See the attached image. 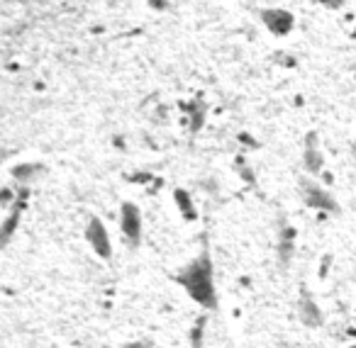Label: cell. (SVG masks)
I'll return each instance as SVG.
<instances>
[{
    "mask_svg": "<svg viewBox=\"0 0 356 348\" xmlns=\"http://www.w3.org/2000/svg\"><path fill=\"white\" fill-rule=\"evenodd\" d=\"M205 326H208V314H200V317L193 322V329H191V333H188L191 348H203V341H205Z\"/></svg>",
    "mask_w": 356,
    "mask_h": 348,
    "instance_id": "11",
    "label": "cell"
},
{
    "mask_svg": "<svg viewBox=\"0 0 356 348\" xmlns=\"http://www.w3.org/2000/svg\"><path fill=\"white\" fill-rule=\"evenodd\" d=\"M184 110H186V117L191 119V132L195 134L205 122V103L203 100H193V103H186Z\"/></svg>",
    "mask_w": 356,
    "mask_h": 348,
    "instance_id": "10",
    "label": "cell"
},
{
    "mask_svg": "<svg viewBox=\"0 0 356 348\" xmlns=\"http://www.w3.org/2000/svg\"><path fill=\"white\" fill-rule=\"evenodd\" d=\"M298 319H300V324L307 329H320L322 324H325L322 307L315 302V297H312V292L305 285L300 288V297H298Z\"/></svg>",
    "mask_w": 356,
    "mask_h": 348,
    "instance_id": "6",
    "label": "cell"
},
{
    "mask_svg": "<svg viewBox=\"0 0 356 348\" xmlns=\"http://www.w3.org/2000/svg\"><path fill=\"white\" fill-rule=\"evenodd\" d=\"M296 246H298V234L291 224L283 222L278 226V241H276V260H278V268L288 270L293 263V256H296Z\"/></svg>",
    "mask_w": 356,
    "mask_h": 348,
    "instance_id": "7",
    "label": "cell"
},
{
    "mask_svg": "<svg viewBox=\"0 0 356 348\" xmlns=\"http://www.w3.org/2000/svg\"><path fill=\"white\" fill-rule=\"evenodd\" d=\"M173 202H176V210L181 212L186 222H195L198 219V210H195V202H193V195L184 188H176L173 190Z\"/></svg>",
    "mask_w": 356,
    "mask_h": 348,
    "instance_id": "9",
    "label": "cell"
},
{
    "mask_svg": "<svg viewBox=\"0 0 356 348\" xmlns=\"http://www.w3.org/2000/svg\"><path fill=\"white\" fill-rule=\"evenodd\" d=\"M298 190H300L302 202H305L310 210L320 212V215H339L341 207H339V202H337V197L332 195V192L327 190L320 181H315L312 176L300 178Z\"/></svg>",
    "mask_w": 356,
    "mask_h": 348,
    "instance_id": "2",
    "label": "cell"
},
{
    "mask_svg": "<svg viewBox=\"0 0 356 348\" xmlns=\"http://www.w3.org/2000/svg\"><path fill=\"white\" fill-rule=\"evenodd\" d=\"M122 348H156L154 346L149 338H137V341H129V343H124Z\"/></svg>",
    "mask_w": 356,
    "mask_h": 348,
    "instance_id": "12",
    "label": "cell"
},
{
    "mask_svg": "<svg viewBox=\"0 0 356 348\" xmlns=\"http://www.w3.org/2000/svg\"><path fill=\"white\" fill-rule=\"evenodd\" d=\"M346 348H356V343H351V346H346Z\"/></svg>",
    "mask_w": 356,
    "mask_h": 348,
    "instance_id": "15",
    "label": "cell"
},
{
    "mask_svg": "<svg viewBox=\"0 0 356 348\" xmlns=\"http://www.w3.org/2000/svg\"><path fill=\"white\" fill-rule=\"evenodd\" d=\"M120 231H122V241L129 249H139L144 239V217L134 202H122L120 205Z\"/></svg>",
    "mask_w": 356,
    "mask_h": 348,
    "instance_id": "3",
    "label": "cell"
},
{
    "mask_svg": "<svg viewBox=\"0 0 356 348\" xmlns=\"http://www.w3.org/2000/svg\"><path fill=\"white\" fill-rule=\"evenodd\" d=\"M86 241L88 246L93 249V254L103 260H110L113 258V241H110V234H108V226L100 217H90L88 224H86V231H83Z\"/></svg>",
    "mask_w": 356,
    "mask_h": 348,
    "instance_id": "4",
    "label": "cell"
},
{
    "mask_svg": "<svg viewBox=\"0 0 356 348\" xmlns=\"http://www.w3.org/2000/svg\"><path fill=\"white\" fill-rule=\"evenodd\" d=\"M351 37H354V40H356V30H354V32H351Z\"/></svg>",
    "mask_w": 356,
    "mask_h": 348,
    "instance_id": "14",
    "label": "cell"
},
{
    "mask_svg": "<svg viewBox=\"0 0 356 348\" xmlns=\"http://www.w3.org/2000/svg\"><path fill=\"white\" fill-rule=\"evenodd\" d=\"M173 280H176V283L186 290V295H188L198 307H203L205 312H218L220 309L218 285H215V263H213V254H210L208 244H203V249H200L188 263L176 270Z\"/></svg>",
    "mask_w": 356,
    "mask_h": 348,
    "instance_id": "1",
    "label": "cell"
},
{
    "mask_svg": "<svg viewBox=\"0 0 356 348\" xmlns=\"http://www.w3.org/2000/svg\"><path fill=\"white\" fill-rule=\"evenodd\" d=\"M302 166H305L307 176L325 173V156H322V149H320V137L315 132L307 134L305 144H302Z\"/></svg>",
    "mask_w": 356,
    "mask_h": 348,
    "instance_id": "8",
    "label": "cell"
},
{
    "mask_svg": "<svg viewBox=\"0 0 356 348\" xmlns=\"http://www.w3.org/2000/svg\"><path fill=\"white\" fill-rule=\"evenodd\" d=\"M317 3H320V6H325V8H330V10H339L346 0H317Z\"/></svg>",
    "mask_w": 356,
    "mask_h": 348,
    "instance_id": "13",
    "label": "cell"
},
{
    "mask_svg": "<svg viewBox=\"0 0 356 348\" xmlns=\"http://www.w3.org/2000/svg\"><path fill=\"white\" fill-rule=\"evenodd\" d=\"M261 22L273 37H288L296 30V15L286 8H266L261 10Z\"/></svg>",
    "mask_w": 356,
    "mask_h": 348,
    "instance_id": "5",
    "label": "cell"
}]
</instances>
